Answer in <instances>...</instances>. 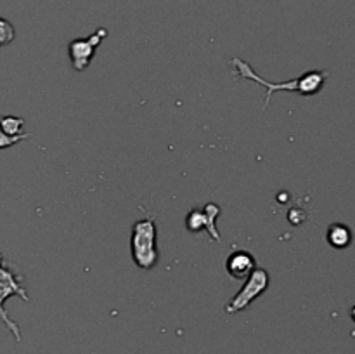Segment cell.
<instances>
[{"mask_svg":"<svg viewBox=\"0 0 355 354\" xmlns=\"http://www.w3.org/2000/svg\"><path fill=\"white\" fill-rule=\"evenodd\" d=\"M14 38H16V30H14L12 23L7 21L6 17H0V47L9 45Z\"/></svg>","mask_w":355,"mask_h":354,"instance_id":"obj_10","label":"cell"},{"mask_svg":"<svg viewBox=\"0 0 355 354\" xmlns=\"http://www.w3.org/2000/svg\"><path fill=\"white\" fill-rule=\"evenodd\" d=\"M269 273H267L263 267H255L252 273L246 278L245 285L239 288L238 294L229 301V304L225 305V312L227 314H238V312L245 311L257 297L263 294L269 287Z\"/></svg>","mask_w":355,"mask_h":354,"instance_id":"obj_4","label":"cell"},{"mask_svg":"<svg viewBox=\"0 0 355 354\" xmlns=\"http://www.w3.org/2000/svg\"><path fill=\"white\" fill-rule=\"evenodd\" d=\"M218 214H220V207L215 203H208L205 208H194L191 214H187V229H191L193 233L207 229L211 238L220 242V235H218L217 228H215V221H217Z\"/></svg>","mask_w":355,"mask_h":354,"instance_id":"obj_6","label":"cell"},{"mask_svg":"<svg viewBox=\"0 0 355 354\" xmlns=\"http://www.w3.org/2000/svg\"><path fill=\"white\" fill-rule=\"evenodd\" d=\"M231 66H234L238 76H241V78H245V80H253V82H257V83H260V85L266 87L267 94H266V103H263V110H267V108H269L270 97H272V94L277 92V90L297 92V94H300V96H314V94H318L319 90L322 89L326 78L329 76L328 71H307V73H304L302 76H298V78L290 80V82H286V83H270V82H267V80H263L260 75H257L255 69H253L248 62L243 61V59L232 58Z\"/></svg>","mask_w":355,"mask_h":354,"instance_id":"obj_1","label":"cell"},{"mask_svg":"<svg viewBox=\"0 0 355 354\" xmlns=\"http://www.w3.org/2000/svg\"><path fill=\"white\" fill-rule=\"evenodd\" d=\"M132 259L139 269L149 271L158 264L159 252L156 246V222L153 217L141 219L132 226Z\"/></svg>","mask_w":355,"mask_h":354,"instance_id":"obj_2","label":"cell"},{"mask_svg":"<svg viewBox=\"0 0 355 354\" xmlns=\"http://www.w3.org/2000/svg\"><path fill=\"white\" fill-rule=\"evenodd\" d=\"M12 295H19L24 302H30L28 292L23 285V278L14 274L12 271L3 264V257L2 253H0V319L6 323V326L10 330L14 339H16L17 342H21L19 326L9 318V314H7L6 309H3V302H6L9 297H12Z\"/></svg>","mask_w":355,"mask_h":354,"instance_id":"obj_3","label":"cell"},{"mask_svg":"<svg viewBox=\"0 0 355 354\" xmlns=\"http://www.w3.org/2000/svg\"><path fill=\"white\" fill-rule=\"evenodd\" d=\"M326 242L333 246V248H347L352 242V235L350 229L345 224H331L326 233Z\"/></svg>","mask_w":355,"mask_h":354,"instance_id":"obj_8","label":"cell"},{"mask_svg":"<svg viewBox=\"0 0 355 354\" xmlns=\"http://www.w3.org/2000/svg\"><path fill=\"white\" fill-rule=\"evenodd\" d=\"M255 267V257L250 252H246V250H234V252L227 257V262H225V269H227V273L231 274L234 280H246L248 274L252 273Z\"/></svg>","mask_w":355,"mask_h":354,"instance_id":"obj_7","label":"cell"},{"mask_svg":"<svg viewBox=\"0 0 355 354\" xmlns=\"http://www.w3.org/2000/svg\"><path fill=\"white\" fill-rule=\"evenodd\" d=\"M31 134H21V135H7L6 132L0 128V149H6V148H12L14 144L21 141H26L30 139Z\"/></svg>","mask_w":355,"mask_h":354,"instance_id":"obj_11","label":"cell"},{"mask_svg":"<svg viewBox=\"0 0 355 354\" xmlns=\"http://www.w3.org/2000/svg\"><path fill=\"white\" fill-rule=\"evenodd\" d=\"M23 127H24L23 118L12 117V115L0 117V128H2L7 135H21L23 134Z\"/></svg>","mask_w":355,"mask_h":354,"instance_id":"obj_9","label":"cell"},{"mask_svg":"<svg viewBox=\"0 0 355 354\" xmlns=\"http://www.w3.org/2000/svg\"><path fill=\"white\" fill-rule=\"evenodd\" d=\"M107 37L106 28H99V30L94 31L92 35L85 38H75V40L69 42L68 52L69 59H71V66L75 71H85L89 68L90 61L96 56L97 47L103 44L104 38Z\"/></svg>","mask_w":355,"mask_h":354,"instance_id":"obj_5","label":"cell"}]
</instances>
